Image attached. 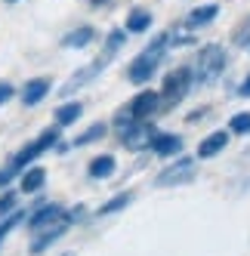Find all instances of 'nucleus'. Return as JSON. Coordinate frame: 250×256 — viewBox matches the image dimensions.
I'll list each match as a JSON object with an SVG mask.
<instances>
[{"mask_svg":"<svg viewBox=\"0 0 250 256\" xmlns=\"http://www.w3.org/2000/svg\"><path fill=\"white\" fill-rule=\"evenodd\" d=\"M127 38H130V34L124 31V28H114V31L108 34V38H105V46H102V52H99V56H96V59H93L90 65L78 68L74 74H71V78L65 80V86H59V96H62V99H68V96H74L78 90L90 86V84H93V80H96V78L102 74V71L112 65V59H114L118 52L124 50V44H127Z\"/></svg>","mask_w":250,"mask_h":256,"instance_id":"f257e3e1","label":"nucleus"},{"mask_svg":"<svg viewBox=\"0 0 250 256\" xmlns=\"http://www.w3.org/2000/svg\"><path fill=\"white\" fill-rule=\"evenodd\" d=\"M59 130L62 126H50V130H44L34 142H28L25 148H19L12 158H10V164L4 170H0V186H10V182L19 176V173H25L28 167H31V160H38L44 152H50V148H56L59 145Z\"/></svg>","mask_w":250,"mask_h":256,"instance_id":"f03ea898","label":"nucleus"},{"mask_svg":"<svg viewBox=\"0 0 250 256\" xmlns=\"http://www.w3.org/2000/svg\"><path fill=\"white\" fill-rule=\"evenodd\" d=\"M167 52H170V31L158 34V38H154V40H152V44H148V46L130 62V68H127V80L136 84V86L148 84V80L158 74V68H160V62H164Z\"/></svg>","mask_w":250,"mask_h":256,"instance_id":"7ed1b4c3","label":"nucleus"},{"mask_svg":"<svg viewBox=\"0 0 250 256\" xmlns=\"http://www.w3.org/2000/svg\"><path fill=\"white\" fill-rule=\"evenodd\" d=\"M192 86H194V71H192V65H180V68L167 71V74H164V86H160V112L180 105L188 96Z\"/></svg>","mask_w":250,"mask_h":256,"instance_id":"20e7f679","label":"nucleus"},{"mask_svg":"<svg viewBox=\"0 0 250 256\" xmlns=\"http://www.w3.org/2000/svg\"><path fill=\"white\" fill-rule=\"evenodd\" d=\"M192 71H194V84H201V86L213 84L226 71V50L220 44L201 46L198 56H194V62H192Z\"/></svg>","mask_w":250,"mask_h":256,"instance_id":"39448f33","label":"nucleus"},{"mask_svg":"<svg viewBox=\"0 0 250 256\" xmlns=\"http://www.w3.org/2000/svg\"><path fill=\"white\" fill-rule=\"evenodd\" d=\"M194 170H198V160L194 158H180V160H170L164 170L158 173V186L160 188H173V186H186V182L194 176Z\"/></svg>","mask_w":250,"mask_h":256,"instance_id":"423d86ee","label":"nucleus"},{"mask_svg":"<svg viewBox=\"0 0 250 256\" xmlns=\"http://www.w3.org/2000/svg\"><path fill=\"white\" fill-rule=\"evenodd\" d=\"M71 222H78V219H74V213H68L65 219H59V222H52V226H46V228H40V232H34L31 244H28V253H31V256H38V253L50 250V247L56 244L59 238H62V234L71 228Z\"/></svg>","mask_w":250,"mask_h":256,"instance_id":"0eeeda50","label":"nucleus"},{"mask_svg":"<svg viewBox=\"0 0 250 256\" xmlns=\"http://www.w3.org/2000/svg\"><path fill=\"white\" fill-rule=\"evenodd\" d=\"M154 124L152 120H136L133 126L120 133V145L130 152H142V148H152V139H154Z\"/></svg>","mask_w":250,"mask_h":256,"instance_id":"6e6552de","label":"nucleus"},{"mask_svg":"<svg viewBox=\"0 0 250 256\" xmlns=\"http://www.w3.org/2000/svg\"><path fill=\"white\" fill-rule=\"evenodd\" d=\"M136 120H152L158 112H160V93L158 90H142V93L133 96V102L127 105Z\"/></svg>","mask_w":250,"mask_h":256,"instance_id":"1a4fd4ad","label":"nucleus"},{"mask_svg":"<svg viewBox=\"0 0 250 256\" xmlns=\"http://www.w3.org/2000/svg\"><path fill=\"white\" fill-rule=\"evenodd\" d=\"M65 216H68V210L59 207V204H40V207H34V213L28 216V228L31 232H40V228L59 222V219H65Z\"/></svg>","mask_w":250,"mask_h":256,"instance_id":"9d476101","label":"nucleus"},{"mask_svg":"<svg viewBox=\"0 0 250 256\" xmlns=\"http://www.w3.org/2000/svg\"><path fill=\"white\" fill-rule=\"evenodd\" d=\"M50 90H52V80H50V78H31V80L22 86L19 99H22L25 108H34V105H40V102L50 96Z\"/></svg>","mask_w":250,"mask_h":256,"instance_id":"9b49d317","label":"nucleus"},{"mask_svg":"<svg viewBox=\"0 0 250 256\" xmlns=\"http://www.w3.org/2000/svg\"><path fill=\"white\" fill-rule=\"evenodd\" d=\"M182 136H176V133H154V139H152V152L158 154V158H176L182 152Z\"/></svg>","mask_w":250,"mask_h":256,"instance_id":"f8f14e48","label":"nucleus"},{"mask_svg":"<svg viewBox=\"0 0 250 256\" xmlns=\"http://www.w3.org/2000/svg\"><path fill=\"white\" fill-rule=\"evenodd\" d=\"M96 40V28L93 25H80V28H74V31H68L65 38H62V46L65 50H86Z\"/></svg>","mask_w":250,"mask_h":256,"instance_id":"ddd939ff","label":"nucleus"},{"mask_svg":"<svg viewBox=\"0 0 250 256\" xmlns=\"http://www.w3.org/2000/svg\"><path fill=\"white\" fill-rule=\"evenodd\" d=\"M228 130H216L213 136H207V139H201V145H198V158L201 160H210V158H216L226 145H228Z\"/></svg>","mask_w":250,"mask_h":256,"instance_id":"4468645a","label":"nucleus"},{"mask_svg":"<svg viewBox=\"0 0 250 256\" xmlns=\"http://www.w3.org/2000/svg\"><path fill=\"white\" fill-rule=\"evenodd\" d=\"M216 16H220V6L216 4H204V6H194L188 16H186V28L192 31V28H204V25H210L213 19H216Z\"/></svg>","mask_w":250,"mask_h":256,"instance_id":"2eb2a0df","label":"nucleus"},{"mask_svg":"<svg viewBox=\"0 0 250 256\" xmlns=\"http://www.w3.org/2000/svg\"><path fill=\"white\" fill-rule=\"evenodd\" d=\"M148 28H152V12L148 10L136 6V10L127 12V22H124V31L127 34H146Z\"/></svg>","mask_w":250,"mask_h":256,"instance_id":"dca6fc26","label":"nucleus"},{"mask_svg":"<svg viewBox=\"0 0 250 256\" xmlns=\"http://www.w3.org/2000/svg\"><path fill=\"white\" fill-rule=\"evenodd\" d=\"M80 114H84L80 102H62L56 112H52V120H56V126H71L74 120H80Z\"/></svg>","mask_w":250,"mask_h":256,"instance_id":"f3484780","label":"nucleus"},{"mask_svg":"<svg viewBox=\"0 0 250 256\" xmlns=\"http://www.w3.org/2000/svg\"><path fill=\"white\" fill-rule=\"evenodd\" d=\"M114 170H118V160L112 154H99V158L90 160V167H86L90 179H108V176H114Z\"/></svg>","mask_w":250,"mask_h":256,"instance_id":"a211bd4d","label":"nucleus"},{"mask_svg":"<svg viewBox=\"0 0 250 256\" xmlns=\"http://www.w3.org/2000/svg\"><path fill=\"white\" fill-rule=\"evenodd\" d=\"M44 182H46V170L44 167H28L25 173H22V192L25 194H34V192H40L44 188Z\"/></svg>","mask_w":250,"mask_h":256,"instance_id":"6ab92c4d","label":"nucleus"},{"mask_svg":"<svg viewBox=\"0 0 250 256\" xmlns=\"http://www.w3.org/2000/svg\"><path fill=\"white\" fill-rule=\"evenodd\" d=\"M133 204V192H120V194H114L112 200H105V204L96 210V216H112V213H120L124 207H130Z\"/></svg>","mask_w":250,"mask_h":256,"instance_id":"aec40b11","label":"nucleus"},{"mask_svg":"<svg viewBox=\"0 0 250 256\" xmlns=\"http://www.w3.org/2000/svg\"><path fill=\"white\" fill-rule=\"evenodd\" d=\"M105 133H108V124L99 120V124H93V126H86V130H84L74 142H71V145H74V148H84V145H90V142H99Z\"/></svg>","mask_w":250,"mask_h":256,"instance_id":"412c9836","label":"nucleus"},{"mask_svg":"<svg viewBox=\"0 0 250 256\" xmlns=\"http://www.w3.org/2000/svg\"><path fill=\"white\" fill-rule=\"evenodd\" d=\"M228 133L235 136H250V112H238L235 118L228 120Z\"/></svg>","mask_w":250,"mask_h":256,"instance_id":"4be33fe9","label":"nucleus"},{"mask_svg":"<svg viewBox=\"0 0 250 256\" xmlns=\"http://www.w3.org/2000/svg\"><path fill=\"white\" fill-rule=\"evenodd\" d=\"M22 219H25V213H22V210H12V213H10V216L4 219V222H0V244L6 241V234H10V232H12L16 226H19Z\"/></svg>","mask_w":250,"mask_h":256,"instance_id":"5701e85b","label":"nucleus"},{"mask_svg":"<svg viewBox=\"0 0 250 256\" xmlns=\"http://www.w3.org/2000/svg\"><path fill=\"white\" fill-rule=\"evenodd\" d=\"M133 124H136V118H133L130 108H120V112L114 114V130H118V133H124V130H127V126H133Z\"/></svg>","mask_w":250,"mask_h":256,"instance_id":"b1692460","label":"nucleus"},{"mask_svg":"<svg viewBox=\"0 0 250 256\" xmlns=\"http://www.w3.org/2000/svg\"><path fill=\"white\" fill-rule=\"evenodd\" d=\"M16 200H19V194L16 192H6V194H0V216H6L16 210Z\"/></svg>","mask_w":250,"mask_h":256,"instance_id":"393cba45","label":"nucleus"},{"mask_svg":"<svg viewBox=\"0 0 250 256\" xmlns=\"http://www.w3.org/2000/svg\"><path fill=\"white\" fill-rule=\"evenodd\" d=\"M12 96H16V86L10 80H0V105H6Z\"/></svg>","mask_w":250,"mask_h":256,"instance_id":"a878e982","label":"nucleus"},{"mask_svg":"<svg viewBox=\"0 0 250 256\" xmlns=\"http://www.w3.org/2000/svg\"><path fill=\"white\" fill-rule=\"evenodd\" d=\"M235 44H238V46H244V50L250 46V22H247V25H244L241 31L235 28Z\"/></svg>","mask_w":250,"mask_h":256,"instance_id":"bb28decb","label":"nucleus"},{"mask_svg":"<svg viewBox=\"0 0 250 256\" xmlns=\"http://www.w3.org/2000/svg\"><path fill=\"white\" fill-rule=\"evenodd\" d=\"M238 93H241V96H250V74H247V78L241 80V86H238Z\"/></svg>","mask_w":250,"mask_h":256,"instance_id":"cd10ccee","label":"nucleus"},{"mask_svg":"<svg viewBox=\"0 0 250 256\" xmlns=\"http://www.w3.org/2000/svg\"><path fill=\"white\" fill-rule=\"evenodd\" d=\"M90 4H93V6H102V4H108V0H90Z\"/></svg>","mask_w":250,"mask_h":256,"instance_id":"c85d7f7f","label":"nucleus"},{"mask_svg":"<svg viewBox=\"0 0 250 256\" xmlns=\"http://www.w3.org/2000/svg\"><path fill=\"white\" fill-rule=\"evenodd\" d=\"M4 4H10V6H12V4H22V0H4Z\"/></svg>","mask_w":250,"mask_h":256,"instance_id":"c756f323","label":"nucleus"},{"mask_svg":"<svg viewBox=\"0 0 250 256\" xmlns=\"http://www.w3.org/2000/svg\"><path fill=\"white\" fill-rule=\"evenodd\" d=\"M62 256H74V253H62Z\"/></svg>","mask_w":250,"mask_h":256,"instance_id":"7c9ffc66","label":"nucleus"},{"mask_svg":"<svg viewBox=\"0 0 250 256\" xmlns=\"http://www.w3.org/2000/svg\"><path fill=\"white\" fill-rule=\"evenodd\" d=\"M247 52H250V46H247Z\"/></svg>","mask_w":250,"mask_h":256,"instance_id":"2f4dec72","label":"nucleus"}]
</instances>
